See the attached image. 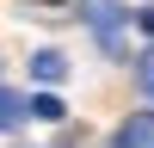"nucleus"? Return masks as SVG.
I'll list each match as a JSON object with an SVG mask.
<instances>
[{
    "label": "nucleus",
    "instance_id": "7ed1b4c3",
    "mask_svg": "<svg viewBox=\"0 0 154 148\" xmlns=\"http://www.w3.org/2000/svg\"><path fill=\"white\" fill-rule=\"evenodd\" d=\"M31 68H37V80H62V68H68V62H62L56 49H37V56H31Z\"/></svg>",
    "mask_w": 154,
    "mask_h": 148
},
{
    "label": "nucleus",
    "instance_id": "20e7f679",
    "mask_svg": "<svg viewBox=\"0 0 154 148\" xmlns=\"http://www.w3.org/2000/svg\"><path fill=\"white\" fill-rule=\"evenodd\" d=\"M25 111H31V105H25V93H0V117H6V130H19Z\"/></svg>",
    "mask_w": 154,
    "mask_h": 148
},
{
    "label": "nucleus",
    "instance_id": "f03ea898",
    "mask_svg": "<svg viewBox=\"0 0 154 148\" xmlns=\"http://www.w3.org/2000/svg\"><path fill=\"white\" fill-rule=\"evenodd\" d=\"M111 148H154V111H142V117H130L117 136H111Z\"/></svg>",
    "mask_w": 154,
    "mask_h": 148
},
{
    "label": "nucleus",
    "instance_id": "423d86ee",
    "mask_svg": "<svg viewBox=\"0 0 154 148\" xmlns=\"http://www.w3.org/2000/svg\"><path fill=\"white\" fill-rule=\"evenodd\" d=\"M31 117H49V123H56L62 117V99H31Z\"/></svg>",
    "mask_w": 154,
    "mask_h": 148
},
{
    "label": "nucleus",
    "instance_id": "39448f33",
    "mask_svg": "<svg viewBox=\"0 0 154 148\" xmlns=\"http://www.w3.org/2000/svg\"><path fill=\"white\" fill-rule=\"evenodd\" d=\"M136 80H142V86H148V93H154V43L142 49V62H136Z\"/></svg>",
    "mask_w": 154,
    "mask_h": 148
},
{
    "label": "nucleus",
    "instance_id": "f257e3e1",
    "mask_svg": "<svg viewBox=\"0 0 154 148\" xmlns=\"http://www.w3.org/2000/svg\"><path fill=\"white\" fill-rule=\"evenodd\" d=\"M80 12H86V25L99 31V43L117 49V0H80Z\"/></svg>",
    "mask_w": 154,
    "mask_h": 148
}]
</instances>
